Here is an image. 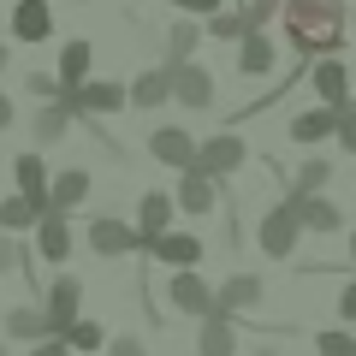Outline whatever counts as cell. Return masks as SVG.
<instances>
[{"label":"cell","mask_w":356,"mask_h":356,"mask_svg":"<svg viewBox=\"0 0 356 356\" xmlns=\"http://www.w3.org/2000/svg\"><path fill=\"white\" fill-rule=\"evenodd\" d=\"M285 18V42H291L297 60H327L344 48V24H350V6L344 0H280Z\"/></svg>","instance_id":"6da1fadb"},{"label":"cell","mask_w":356,"mask_h":356,"mask_svg":"<svg viewBox=\"0 0 356 356\" xmlns=\"http://www.w3.org/2000/svg\"><path fill=\"white\" fill-rule=\"evenodd\" d=\"M297 238H303V226H297V208H291V202L267 208L261 226H255V243H261L267 261H291V255H297Z\"/></svg>","instance_id":"7a4b0ae2"},{"label":"cell","mask_w":356,"mask_h":356,"mask_svg":"<svg viewBox=\"0 0 356 356\" xmlns=\"http://www.w3.org/2000/svg\"><path fill=\"white\" fill-rule=\"evenodd\" d=\"M196 166L220 184V178H232V172H243V166H250V149H243L238 131H214V137L196 143Z\"/></svg>","instance_id":"3957f363"},{"label":"cell","mask_w":356,"mask_h":356,"mask_svg":"<svg viewBox=\"0 0 356 356\" xmlns=\"http://www.w3.org/2000/svg\"><path fill=\"white\" fill-rule=\"evenodd\" d=\"M42 315H48V327H54V339H60L65 327H72L77 315H83V285H77V273H54L48 280V297H42Z\"/></svg>","instance_id":"277c9868"},{"label":"cell","mask_w":356,"mask_h":356,"mask_svg":"<svg viewBox=\"0 0 356 356\" xmlns=\"http://www.w3.org/2000/svg\"><path fill=\"white\" fill-rule=\"evenodd\" d=\"M166 303H172L178 315L202 321L208 309H214V285H208L196 267H178V273H166Z\"/></svg>","instance_id":"5b68a950"},{"label":"cell","mask_w":356,"mask_h":356,"mask_svg":"<svg viewBox=\"0 0 356 356\" xmlns=\"http://www.w3.org/2000/svg\"><path fill=\"white\" fill-rule=\"evenodd\" d=\"M83 243L95 255H107V261H119V255H137L143 243H137V226H125V220H113V214H95L83 226Z\"/></svg>","instance_id":"8992f818"},{"label":"cell","mask_w":356,"mask_h":356,"mask_svg":"<svg viewBox=\"0 0 356 356\" xmlns=\"http://www.w3.org/2000/svg\"><path fill=\"white\" fill-rule=\"evenodd\" d=\"M166 72H172V102L178 107H196V113L214 107V72H208V65L178 60V65H166Z\"/></svg>","instance_id":"52a82bcc"},{"label":"cell","mask_w":356,"mask_h":356,"mask_svg":"<svg viewBox=\"0 0 356 356\" xmlns=\"http://www.w3.org/2000/svg\"><path fill=\"white\" fill-rule=\"evenodd\" d=\"M89 72H95V48H89V36H65L60 42V102L72 107L77 89L89 83Z\"/></svg>","instance_id":"ba28073f"},{"label":"cell","mask_w":356,"mask_h":356,"mask_svg":"<svg viewBox=\"0 0 356 356\" xmlns=\"http://www.w3.org/2000/svg\"><path fill=\"white\" fill-rule=\"evenodd\" d=\"M172 202H178V214H191V220H208L214 214V202H220V184L214 178L202 172V166H184V172H178V191H172Z\"/></svg>","instance_id":"9c48e42d"},{"label":"cell","mask_w":356,"mask_h":356,"mask_svg":"<svg viewBox=\"0 0 356 356\" xmlns=\"http://www.w3.org/2000/svg\"><path fill=\"white\" fill-rule=\"evenodd\" d=\"M119 107H131V83H113V77H89V83L77 89L72 113H83V119H113Z\"/></svg>","instance_id":"30bf717a"},{"label":"cell","mask_w":356,"mask_h":356,"mask_svg":"<svg viewBox=\"0 0 356 356\" xmlns=\"http://www.w3.org/2000/svg\"><path fill=\"white\" fill-rule=\"evenodd\" d=\"M309 83H315L321 107H350V65H344L339 54H327V60H309Z\"/></svg>","instance_id":"8fae6325"},{"label":"cell","mask_w":356,"mask_h":356,"mask_svg":"<svg viewBox=\"0 0 356 356\" xmlns=\"http://www.w3.org/2000/svg\"><path fill=\"white\" fill-rule=\"evenodd\" d=\"M143 255L161 261L166 273H178V267H202V238H196V232H161Z\"/></svg>","instance_id":"7c38bea8"},{"label":"cell","mask_w":356,"mask_h":356,"mask_svg":"<svg viewBox=\"0 0 356 356\" xmlns=\"http://www.w3.org/2000/svg\"><path fill=\"white\" fill-rule=\"evenodd\" d=\"M196 356H238V315L208 309L196 321Z\"/></svg>","instance_id":"4fadbf2b"},{"label":"cell","mask_w":356,"mask_h":356,"mask_svg":"<svg viewBox=\"0 0 356 356\" xmlns=\"http://www.w3.org/2000/svg\"><path fill=\"white\" fill-rule=\"evenodd\" d=\"M149 154L161 166H172V172H184V166L196 161V131H184V125H154L149 131Z\"/></svg>","instance_id":"5bb4252c"},{"label":"cell","mask_w":356,"mask_h":356,"mask_svg":"<svg viewBox=\"0 0 356 356\" xmlns=\"http://www.w3.org/2000/svg\"><path fill=\"white\" fill-rule=\"evenodd\" d=\"M65 255H72V214L48 208V214L36 220V261H48V267H65Z\"/></svg>","instance_id":"9a60e30c"},{"label":"cell","mask_w":356,"mask_h":356,"mask_svg":"<svg viewBox=\"0 0 356 356\" xmlns=\"http://www.w3.org/2000/svg\"><path fill=\"white\" fill-rule=\"evenodd\" d=\"M172 220H178V202H172V191H149L137 202V243L149 250L161 232H172Z\"/></svg>","instance_id":"2e32d148"},{"label":"cell","mask_w":356,"mask_h":356,"mask_svg":"<svg viewBox=\"0 0 356 356\" xmlns=\"http://www.w3.org/2000/svg\"><path fill=\"white\" fill-rule=\"evenodd\" d=\"M13 42H54V0H13Z\"/></svg>","instance_id":"e0dca14e"},{"label":"cell","mask_w":356,"mask_h":356,"mask_svg":"<svg viewBox=\"0 0 356 356\" xmlns=\"http://www.w3.org/2000/svg\"><path fill=\"white\" fill-rule=\"evenodd\" d=\"M285 202L297 208V226L303 232H321V238H327V232H344V208L332 202V196H285Z\"/></svg>","instance_id":"ac0fdd59"},{"label":"cell","mask_w":356,"mask_h":356,"mask_svg":"<svg viewBox=\"0 0 356 356\" xmlns=\"http://www.w3.org/2000/svg\"><path fill=\"white\" fill-rule=\"evenodd\" d=\"M332 131H339V107H303V113H291V125H285V137L303 143V149H315V143H327Z\"/></svg>","instance_id":"d6986e66"},{"label":"cell","mask_w":356,"mask_h":356,"mask_svg":"<svg viewBox=\"0 0 356 356\" xmlns=\"http://www.w3.org/2000/svg\"><path fill=\"white\" fill-rule=\"evenodd\" d=\"M273 65H280L273 36H267V30H243V36H238V72L243 77H267Z\"/></svg>","instance_id":"ffe728a7"},{"label":"cell","mask_w":356,"mask_h":356,"mask_svg":"<svg viewBox=\"0 0 356 356\" xmlns=\"http://www.w3.org/2000/svg\"><path fill=\"white\" fill-rule=\"evenodd\" d=\"M166 102H172V72H166V65H149V72L131 77V107H137V113H154V107H166Z\"/></svg>","instance_id":"44dd1931"},{"label":"cell","mask_w":356,"mask_h":356,"mask_svg":"<svg viewBox=\"0 0 356 356\" xmlns=\"http://www.w3.org/2000/svg\"><path fill=\"white\" fill-rule=\"evenodd\" d=\"M255 303H261V273H232L226 285H214V309H226V315H243Z\"/></svg>","instance_id":"7402d4cb"},{"label":"cell","mask_w":356,"mask_h":356,"mask_svg":"<svg viewBox=\"0 0 356 356\" xmlns=\"http://www.w3.org/2000/svg\"><path fill=\"white\" fill-rule=\"evenodd\" d=\"M89 184H95V178H89L83 166H65V172H54V178H48V208L72 214V208H77V202L89 196Z\"/></svg>","instance_id":"603a6c76"},{"label":"cell","mask_w":356,"mask_h":356,"mask_svg":"<svg viewBox=\"0 0 356 356\" xmlns=\"http://www.w3.org/2000/svg\"><path fill=\"white\" fill-rule=\"evenodd\" d=\"M72 107H65V102H42V113L36 119H30V137H36V149H54V143H60V137H72Z\"/></svg>","instance_id":"cb8c5ba5"},{"label":"cell","mask_w":356,"mask_h":356,"mask_svg":"<svg viewBox=\"0 0 356 356\" xmlns=\"http://www.w3.org/2000/svg\"><path fill=\"white\" fill-rule=\"evenodd\" d=\"M42 339H54V327H48V315L36 303L6 309V344H42Z\"/></svg>","instance_id":"d4e9b609"},{"label":"cell","mask_w":356,"mask_h":356,"mask_svg":"<svg viewBox=\"0 0 356 356\" xmlns=\"http://www.w3.org/2000/svg\"><path fill=\"white\" fill-rule=\"evenodd\" d=\"M202 18H172V24H166V65H178V60H196V48H202Z\"/></svg>","instance_id":"484cf974"},{"label":"cell","mask_w":356,"mask_h":356,"mask_svg":"<svg viewBox=\"0 0 356 356\" xmlns=\"http://www.w3.org/2000/svg\"><path fill=\"white\" fill-rule=\"evenodd\" d=\"M13 178H18V196H30V202H42V208H48V178H54V172H48V161H42L36 149L13 161Z\"/></svg>","instance_id":"4316f807"},{"label":"cell","mask_w":356,"mask_h":356,"mask_svg":"<svg viewBox=\"0 0 356 356\" xmlns=\"http://www.w3.org/2000/svg\"><path fill=\"white\" fill-rule=\"evenodd\" d=\"M48 214V208L42 202H30V196H6V202H0V232H6V238H18V232H36V220Z\"/></svg>","instance_id":"83f0119b"},{"label":"cell","mask_w":356,"mask_h":356,"mask_svg":"<svg viewBox=\"0 0 356 356\" xmlns=\"http://www.w3.org/2000/svg\"><path fill=\"white\" fill-rule=\"evenodd\" d=\"M327 184H332V161L327 154H309L291 178V196H327Z\"/></svg>","instance_id":"f1b7e54d"},{"label":"cell","mask_w":356,"mask_h":356,"mask_svg":"<svg viewBox=\"0 0 356 356\" xmlns=\"http://www.w3.org/2000/svg\"><path fill=\"white\" fill-rule=\"evenodd\" d=\"M60 339H65V350H72V356H89V350H107V327H102V321H83V315H77L72 327L60 332Z\"/></svg>","instance_id":"f546056e"},{"label":"cell","mask_w":356,"mask_h":356,"mask_svg":"<svg viewBox=\"0 0 356 356\" xmlns=\"http://www.w3.org/2000/svg\"><path fill=\"white\" fill-rule=\"evenodd\" d=\"M315 356H356V332H350V327L315 332Z\"/></svg>","instance_id":"4dcf8cb0"},{"label":"cell","mask_w":356,"mask_h":356,"mask_svg":"<svg viewBox=\"0 0 356 356\" xmlns=\"http://www.w3.org/2000/svg\"><path fill=\"white\" fill-rule=\"evenodd\" d=\"M202 36L238 42V36H243V13H226V6H220V13H208V18H202Z\"/></svg>","instance_id":"1f68e13d"},{"label":"cell","mask_w":356,"mask_h":356,"mask_svg":"<svg viewBox=\"0 0 356 356\" xmlns=\"http://www.w3.org/2000/svg\"><path fill=\"white\" fill-rule=\"evenodd\" d=\"M280 18V0H243V30H267Z\"/></svg>","instance_id":"d6a6232c"},{"label":"cell","mask_w":356,"mask_h":356,"mask_svg":"<svg viewBox=\"0 0 356 356\" xmlns=\"http://www.w3.org/2000/svg\"><path fill=\"white\" fill-rule=\"evenodd\" d=\"M24 89L36 102H60V72H24Z\"/></svg>","instance_id":"836d02e7"},{"label":"cell","mask_w":356,"mask_h":356,"mask_svg":"<svg viewBox=\"0 0 356 356\" xmlns=\"http://www.w3.org/2000/svg\"><path fill=\"white\" fill-rule=\"evenodd\" d=\"M332 137H339V149L356 161V102H350V107H339V131H332Z\"/></svg>","instance_id":"e575fe53"},{"label":"cell","mask_w":356,"mask_h":356,"mask_svg":"<svg viewBox=\"0 0 356 356\" xmlns=\"http://www.w3.org/2000/svg\"><path fill=\"white\" fill-rule=\"evenodd\" d=\"M18 267H24V250H18V238H6V232H0V280H6V273H18Z\"/></svg>","instance_id":"d590c367"},{"label":"cell","mask_w":356,"mask_h":356,"mask_svg":"<svg viewBox=\"0 0 356 356\" xmlns=\"http://www.w3.org/2000/svg\"><path fill=\"white\" fill-rule=\"evenodd\" d=\"M107 356H149V344L137 332H119V339H107Z\"/></svg>","instance_id":"8d00e7d4"},{"label":"cell","mask_w":356,"mask_h":356,"mask_svg":"<svg viewBox=\"0 0 356 356\" xmlns=\"http://www.w3.org/2000/svg\"><path fill=\"white\" fill-rule=\"evenodd\" d=\"M339 321H344V327H356V273L344 280V291H339Z\"/></svg>","instance_id":"74e56055"},{"label":"cell","mask_w":356,"mask_h":356,"mask_svg":"<svg viewBox=\"0 0 356 356\" xmlns=\"http://www.w3.org/2000/svg\"><path fill=\"white\" fill-rule=\"evenodd\" d=\"M166 6H178V13H191V18H208V13H220L226 0H166Z\"/></svg>","instance_id":"f35d334b"},{"label":"cell","mask_w":356,"mask_h":356,"mask_svg":"<svg viewBox=\"0 0 356 356\" xmlns=\"http://www.w3.org/2000/svg\"><path fill=\"white\" fill-rule=\"evenodd\" d=\"M30 356H72V350H65V339H42V344H30Z\"/></svg>","instance_id":"ab89813d"},{"label":"cell","mask_w":356,"mask_h":356,"mask_svg":"<svg viewBox=\"0 0 356 356\" xmlns=\"http://www.w3.org/2000/svg\"><path fill=\"white\" fill-rule=\"evenodd\" d=\"M13 125V95H6V89H0V131Z\"/></svg>","instance_id":"60d3db41"},{"label":"cell","mask_w":356,"mask_h":356,"mask_svg":"<svg viewBox=\"0 0 356 356\" xmlns=\"http://www.w3.org/2000/svg\"><path fill=\"white\" fill-rule=\"evenodd\" d=\"M250 356H280V350H273V344H255V350Z\"/></svg>","instance_id":"b9f144b4"},{"label":"cell","mask_w":356,"mask_h":356,"mask_svg":"<svg viewBox=\"0 0 356 356\" xmlns=\"http://www.w3.org/2000/svg\"><path fill=\"white\" fill-rule=\"evenodd\" d=\"M6 60H13V48H6V42H0V72H6Z\"/></svg>","instance_id":"7bdbcfd3"},{"label":"cell","mask_w":356,"mask_h":356,"mask_svg":"<svg viewBox=\"0 0 356 356\" xmlns=\"http://www.w3.org/2000/svg\"><path fill=\"white\" fill-rule=\"evenodd\" d=\"M350 267H356V232H350Z\"/></svg>","instance_id":"ee69618b"},{"label":"cell","mask_w":356,"mask_h":356,"mask_svg":"<svg viewBox=\"0 0 356 356\" xmlns=\"http://www.w3.org/2000/svg\"><path fill=\"white\" fill-rule=\"evenodd\" d=\"M60 6H83V0H60Z\"/></svg>","instance_id":"f6af8a7d"},{"label":"cell","mask_w":356,"mask_h":356,"mask_svg":"<svg viewBox=\"0 0 356 356\" xmlns=\"http://www.w3.org/2000/svg\"><path fill=\"white\" fill-rule=\"evenodd\" d=\"M0 356H6V339H0Z\"/></svg>","instance_id":"bcb514c9"},{"label":"cell","mask_w":356,"mask_h":356,"mask_svg":"<svg viewBox=\"0 0 356 356\" xmlns=\"http://www.w3.org/2000/svg\"><path fill=\"white\" fill-rule=\"evenodd\" d=\"M350 24H356V6H350Z\"/></svg>","instance_id":"7dc6e473"}]
</instances>
